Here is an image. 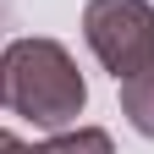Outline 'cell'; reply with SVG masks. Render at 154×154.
I'll return each mask as SVG.
<instances>
[{
	"label": "cell",
	"instance_id": "obj_3",
	"mask_svg": "<svg viewBox=\"0 0 154 154\" xmlns=\"http://www.w3.org/2000/svg\"><path fill=\"white\" fill-rule=\"evenodd\" d=\"M121 110H127V121L138 127L143 138H154V66L121 83Z\"/></svg>",
	"mask_w": 154,
	"mask_h": 154
},
{
	"label": "cell",
	"instance_id": "obj_1",
	"mask_svg": "<svg viewBox=\"0 0 154 154\" xmlns=\"http://www.w3.org/2000/svg\"><path fill=\"white\" fill-rule=\"evenodd\" d=\"M0 105L28 116L33 127L61 132L83 116L88 83H83L66 44H55V38H11L0 50Z\"/></svg>",
	"mask_w": 154,
	"mask_h": 154
},
{
	"label": "cell",
	"instance_id": "obj_4",
	"mask_svg": "<svg viewBox=\"0 0 154 154\" xmlns=\"http://www.w3.org/2000/svg\"><path fill=\"white\" fill-rule=\"evenodd\" d=\"M0 154H44V149H33V143H22L17 132H0Z\"/></svg>",
	"mask_w": 154,
	"mask_h": 154
},
{
	"label": "cell",
	"instance_id": "obj_2",
	"mask_svg": "<svg viewBox=\"0 0 154 154\" xmlns=\"http://www.w3.org/2000/svg\"><path fill=\"white\" fill-rule=\"evenodd\" d=\"M83 38L116 83H127L154 66V6L149 0H88Z\"/></svg>",
	"mask_w": 154,
	"mask_h": 154
}]
</instances>
